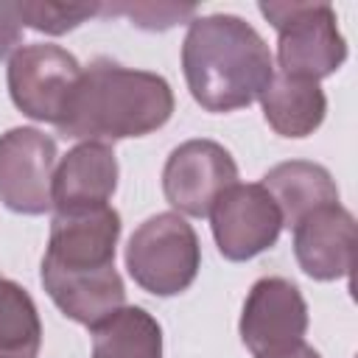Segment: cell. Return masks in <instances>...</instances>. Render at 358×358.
Segmentation results:
<instances>
[{"label":"cell","mask_w":358,"mask_h":358,"mask_svg":"<svg viewBox=\"0 0 358 358\" xmlns=\"http://www.w3.org/2000/svg\"><path fill=\"white\" fill-rule=\"evenodd\" d=\"M173 106V90L159 73L95 59L70 90L56 131L81 143L145 137L171 120Z\"/></svg>","instance_id":"obj_2"},{"label":"cell","mask_w":358,"mask_h":358,"mask_svg":"<svg viewBox=\"0 0 358 358\" xmlns=\"http://www.w3.org/2000/svg\"><path fill=\"white\" fill-rule=\"evenodd\" d=\"M90 358H162V327L140 305H123L90 327Z\"/></svg>","instance_id":"obj_15"},{"label":"cell","mask_w":358,"mask_h":358,"mask_svg":"<svg viewBox=\"0 0 358 358\" xmlns=\"http://www.w3.org/2000/svg\"><path fill=\"white\" fill-rule=\"evenodd\" d=\"M42 319L31 294L0 274V358H39Z\"/></svg>","instance_id":"obj_16"},{"label":"cell","mask_w":358,"mask_h":358,"mask_svg":"<svg viewBox=\"0 0 358 358\" xmlns=\"http://www.w3.org/2000/svg\"><path fill=\"white\" fill-rule=\"evenodd\" d=\"M101 14H126L131 25L143 31H168L182 20L196 17V6H176V3H120V6H101Z\"/></svg>","instance_id":"obj_18"},{"label":"cell","mask_w":358,"mask_h":358,"mask_svg":"<svg viewBox=\"0 0 358 358\" xmlns=\"http://www.w3.org/2000/svg\"><path fill=\"white\" fill-rule=\"evenodd\" d=\"M120 229L112 204L53 213L39 280L53 305L84 327L126 305V285L115 268Z\"/></svg>","instance_id":"obj_1"},{"label":"cell","mask_w":358,"mask_h":358,"mask_svg":"<svg viewBox=\"0 0 358 358\" xmlns=\"http://www.w3.org/2000/svg\"><path fill=\"white\" fill-rule=\"evenodd\" d=\"M255 358H322V355L302 338L296 344H288V347H280V350H271V352H260Z\"/></svg>","instance_id":"obj_20"},{"label":"cell","mask_w":358,"mask_h":358,"mask_svg":"<svg viewBox=\"0 0 358 358\" xmlns=\"http://www.w3.org/2000/svg\"><path fill=\"white\" fill-rule=\"evenodd\" d=\"M59 162L56 140L34 126H14L0 134V201L20 215L53 210V171Z\"/></svg>","instance_id":"obj_7"},{"label":"cell","mask_w":358,"mask_h":358,"mask_svg":"<svg viewBox=\"0 0 358 358\" xmlns=\"http://www.w3.org/2000/svg\"><path fill=\"white\" fill-rule=\"evenodd\" d=\"M274 199L282 227L294 229L308 213L338 201V185L330 171L310 159H288L266 171L260 182Z\"/></svg>","instance_id":"obj_13"},{"label":"cell","mask_w":358,"mask_h":358,"mask_svg":"<svg viewBox=\"0 0 358 358\" xmlns=\"http://www.w3.org/2000/svg\"><path fill=\"white\" fill-rule=\"evenodd\" d=\"M294 257L319 282L344 280L355 266V218L341 201L316 207L294 227Z\"/></svg>","instance_id":"obj_11"},{"label":"cell","mask_w":358,"mask_h":358,"mask_svg":"<svg viewBox=\"0 0 358 358\" xmlns=\"http://www.w3.org/2000/svg\"><path fill=\"white\" fill-rule=\"evenodd\" d=\"M238 333L252 355L302 341L308 333V302L296 282L260 277L246 294Z\"/></svg>","instance_id":"obj_10"},{"label":"cell","mask_w":358,"mask_h":358,"mask_svg":"<svg viewBox=\"0 0 358 358\" xmlns=\"http://www.w3.org/2000/svg\"><path fill=\"white\" fill-rule=\"evenodd\" d=\"M238 182V165L232 154L207 137L185 140L176 145L162 168L165 201L190 218H207L215 199Z\"/></svg>","instance_id":"obj_8"},{"label":"cell","mask_w":358,"mask_h":358,"mask_svg":"<svg viewBox=\"0 0 358 358\" xmlns=\"http://www.w3.org/2000/svg\"><path fill=\"white\" fill-rule=\"evenodd\" d=\"M117 190V157L109 143L73 145L53 171V210L76 213L109 204Z\"/></svg>","instance_id":"obj_12"},{"label":"cell","mask_w":358,"mask_h":358,"mask_svg":"<svg viewBox=\"0 0 358 358\" xmlns=\"http://www.w3.org/2000/svg\"><path fill=\"white\" fill-rule=\"evenodd\" d=\"M210 227L221 257L243 263L277 243L282 232V215L260 182H235L215 199L210 210Z\"/></svg>","instance_id":"obj_9"},{"label":"cell","mask_w":358,"mask_h":358,"mask_svg":"<svg viewBox=\"0 0 358 358\" xmlns=\"http://www.w3.org/2000/svg\"><path fill=\"white\" fill-rule=\"evenodd\" d=\"M20 20L22 28H34L39 34L62 36L90 17L101 14V3H45V0H20Z\"/></svg>","instance_id":"obj_17"},{"label":"cell","mask_w":358,"mask_h":358,"mask_svg":"<svg viewBox=\"0 0 358 358\" xmlns=\"http://www.w3.org/2000/svg\"><path fill=\"white\" fill-rule=\"evenodd\" d=\"M260 14L277 31L280 76L322 81L347 62V42L330 3H260Z\"/></svg>","instance_id":"obj_4"},{"label":"cell","mask_w":358,"mask_h":358,"mask_svg":"<svg viewBox=\"0 0 358 358\" xmlns=\"http://www.w3.org/2000/svg\"><path fill=\"white\" fill-rule=\"evenodd\" d=\"M129 277L154 296L187 291L201 268V243L196 229L179 213L145 218L126 243Z\"/></svg>","instance_id":"obj_5"},{"label":"cell","mask_w":358,"mask_h":358,"mask_svg":"<svg viewBox=\"0 0 358 358\" xmlns=\"http://www.w3.org/2000/svg\"><path fill=\"white\" fill-rule=\"evenodd\" d=\"M257 101L266 123L280 137H291V140H302L313 134L327 115L324 90L308 78H288L274 73V78L268 81V87Z\"/></svg>","instance_id":"obj_14"},{"label":"cell","mask_w":358,"mask_h":358,"mask_svg":"<svg viewBox=\"0 0 358 358\" xmlns=\"http://www.w3.org/2000/svg\"><path fill=\"white\" fill-rule=\"evenodd\" d=\"M78 76L81 64L70 50L50 42H34L11 53L6 84L14 106L25 117L56 126Z\"/></svg>","instance_id":"obj_6"},{"label":"cell","mask_w":358,"mask_h":358,"mask_svg":"<svg viewBox=\"0 0 358 358\" xmlns=\"http://www.w3.org/2000/svg\"><path fill=\"white\" fill-rule=\"evenodd\" d=\"M22 36V20L17 3H0V62L17 50Z\"/></svg>","instance_id":"obj_19"},{"label":"cell","mask_w":358,"mask_h":358,"mask_svg":"<svg viewBox=\"0 0 358 358\" xmlns=\"http://www.w3.org/2000/svg\"><path fill=\"white\" fill-rule=\"evenodd\" d=\"M182 73L193 101L213 115L252 106L274 78L266 39L238 14L193 17L182 42Z\"/></svg>","instance_id":"obj_3"}]
</instances>
